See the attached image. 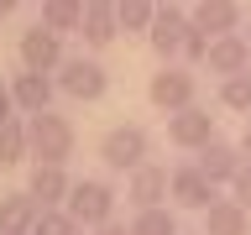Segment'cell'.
I'll list each match as a JSON object with an SVG mask.
<instances>
[{"instance_id":"obj_1","label":"cell","mask_w":251,"mask_h":235,"mask_svg":"<svg viewBox=\"0 0 251 235\" xmlns=\"http://www.w3.org/2000/svg\"><path fill=\"white\" fill-rule=\"evenodd\" d=\"M26 146H31V162H63L68 167L78 131H74V120H63L52 110H37V115H26Z\"/></svg>"},{"instance_id":"obj_2","label":"cell","mask_w":251,"mask_h":235,"mask_svg":"<svg viewBox=\"0 0 251 235\" xmlns=\"http://www.w3.org/2000/svg\"><path fill=\"white\" fill-rule=\"evenodd\" d=\"M194 94H199V78H194V68H188L183 58L162 63L152 78H147V99H152L162 115H178V110L194 105Z\"/></svg>"},{"instance_id":"obj_3","label":"cell","mask_w":251,"mask_h":235,"mask_svg":"<svg viewBox=\"0 0 251 235\" xmlns=\"http://www.w3.org/2000/svg\"><path fill=\"white\" fill-rule=\"evenodd\" d=\"M52 78H58V89L68 94V99H84V105L105 99V89H110L105 63H100V58H89V52H68V58H63V68H58Z\"/></svg>"},{"instance_id":"obj_4","label":"cell","mask_w":251,"mask_h":235,"mask_svg":"<svg viewBox=\"0 0 251 235\" xmlns=\"http://www.w3.org/2000/svg\"><path fill=\"white\" fill-rule=\"evenodd\" d=\"M147 157H152V136L141 125H110L105 141H100V162L110 172H136Z\"/></svg>"},{"instance_id":"obj_5","label":"cell","mask_w":251,"mask_h":235,"mask_svg":"<svg viewBox=\"0 0 251 235\" xmlns=\"http://www.w3.org/2000/svg\"><path fill=\"white\" fill-rule=\"evenodd\" d=\"M115 199H121V193H115L105 178H84V183H74V193H68L63 209H68L84 230H100L105 219H115Z\"/></svg>"},{"instance_id":"obj_6","label":"cell","mask_w":251,"mask_h":235,"mask_svg":"<svg viewBox=\"0 0 251 235\" xmlns=\"http://www.w3.org/2000/svg\"><path fill=\"white\" fill-rule=\"evenodd\" d=\"M16 58H21V68H31V73H58L63 68V31H52L47 21H37V26L21 31V42H16Z\"/></svg>"},{"instance_id":"obj_7","label":"cell","mask_w":251,"mask_h":235,"mask_svg":"<svg viewBox=\"0 0 251 235\" xmlns=\"http://www.w3.org/2000/svg\"><path fill=\"white\" fill-rule=\"evenodd\" d=\"M188 31H194V16H188L183 5L162 0V5H157V21H152V31H147V42H152V52H157L162 63H173V58H183Z\"/></svg>"},{"instance_id":"obj_8","label":"cell","mask_w":251,"mask_h":235,"mask_svg":"<svg viewBox=\"0 0 251 235\" xmlns=\"http://www.w3.org/2000/svg\"><path fill=\"white\" fill-rule=\"evenodd\" d=\"M168 199H173V209H209L215 204V183L204 178V167L199 162H178V167L168 172Z\"/></svg>"},{"instance_id":"obj_9","label":"cell","mask_w":251,"mask_h":235,"mask_svg":"<svg viewBox=\"0 0 251 235\" xmlns=\"http://www.w3.org/2000/svg\"><path fill=\"white\" fill-rule=\"evenodd\" d=\"M168 141L178 146V152H199V146H209V141H215V115L194 99L188 110L168 115Z\"/></svg>"},{"instance_id":"obj_10","label":"cell","mask_w":251,"mask_h":235,"mask_svg":"<svg viewBox=\"0 0 251 235\" xmlns=\"http://www.w3.org/2000/svg\"><path fill=\"white\" fill-rule=\"evenodd\" d=\"M115 5H121V0H84V26H78V37H84L89 52H100V47H110L121 37V11H115Z\"/></svg>"},{"instance_id":"obj_11","label":"cell","mask_w":251,"mask_h":235,"mask_svg":"<svg viewBox=\"0 0 251 235\" xmlns=\"http://www.w3.org/2000/svg\"><path fill=\"white\" fill-rule=\"evenodd\" d=\"M194 162H199V167H204V178H209V183H225V188H230V178H235V172H241V162H246V152H241V141H209V146H199V152H194Z\"/></svg>"},{"instance_id":"obj_12","label":"cell","mask_w":251,"mask_h":235,"mask_svg":"<svg viewBox=\"0 0 251 235\" xmlns=\"http://www.w3.org/2000/svg\"><path fill=\"white\" fill-rule=\"evenodd\" d=\"M194 26L209 31V37H225V31H241L246 26V5L241 0H194Z\"/></svg>"},{"instance_id":"obj_13","label":"cell","mask_w":251,"mask_h":235,"mask_svg":"<svg viewBox=\"0 0 251 235\" xmlns=\"http://www.w3.org/2000/svg\"><path fill=\"white\" fill-rule=\"evenodd\" d=\"M31 199L42 204V209H52V204H68V193H74V178H68V167L63 162H31Z\"/></svg>"},{"instance_id":"obj_14","label":"cell","mask_w":251,"mask_h":235,"mask_svg":"<svg viewBox=\"0 0 251 235\" xmlns=\"http://www.w3.org/2000/svg\"><path fill=\"white\" fill-rule=\"evenodd\" d=\"M126 199H131V209L168 204V167H157V162H141L136 172H126Z\"/></svg>"},{"instance_id":"obj_15","label":"cell","mask_w":251,"mask_h":235,"mask_svg":"<svg viewBox=\"0 0 251 235\" xmlns=\"http://www.w3.org/2000/svg\"><path fill=\"white\" fill-rule=\"evenodd\" d=\"M11 94H16V110H21V115H37V110H52L58 78H52V73H31V68H21V73L11 78Z\"/></svg>"},{"instance_id":"obj_16","label":"cell","mask_w":251,"mask_h":235,"mask_svg":"<svg viewBox=\"0 0 251 235\" xmlns=\"http://www.w3.org/2000/svg\"><path fill=\"white\" fill-rule=\"evenodd\" d=\"M204 68H209V73H220V78L251 68V42H246V31H225V37H215V42H209Z\"/></svg>"},{"instance_id":"obj_17","label":"cell","mask_w":251,"mask_h":235,"mask_svg":"<svg viewBox=\"0 0 251 235\" xmlns=\"http://www.w3.org/2000/svg\"><path fill=\"white\" fill-rule=\"evenodd\" d=\"M204 235H251V209L241 199H215L204 209Z\"/></svg>"},{"instance_id":"obj_18","label":"cell","mask_w":251,"mask_h":235,"mask_svg":"<svg viewBox=\"0 0 251 235\" xmlns=\"http://www.w3.org/2000/svg\"><path fill=\"white\" fill-rule=\"evenodd\" d=\"M37 214H42V204L31 199V188L5 193V199H0V235H31Z\"/></svg>"},{"instance_id":"obj_19","label":"cell","mask_w":251,"mask_h":235,"mask_svg":"<svg viewBox=\"0 0 251 235\" xmlns=\"http://www.w3.org/2000/svg\"><path fill=\"white\" fill-rule=\"evenodd\" d=\"M220 110H230V115H251V68H241V73H225L215 89Z\"/></svg>"},{"instance_id":"obj_20","label":"cell","mask_w":251,"mask_h":235,"mask_svg":"<svg viewBox=\"0 0 251 235\" xmlns=\"http://www.w3.org/2000/svg\"><path fill=\"white\" fill-rule=\"evenodd\" d=\"M157 5H162V0H121V5H115V11H121V31L126 37H147L152 21H157Z\"/></svg>"},{"instance_id":"obj_21","label":"cell","mask_w":251,"mask_h":235,"mask_svg":"<svg viewBox=\"0 0 251 235\" xmlns=\"http://www.w3.org/2000/svg\"><path fill=\"white\" fill-rule=\"evenodd\" d=\"M31 146H26V120H5L0 125V167H16V162H26Z\"/></svg>"},{"instance_id":"obj_22","label":"cell","mask_w":251,"mask_h":235,"mask_svg":"<svg viewBox=\"0 0 251 235\" xmlns=\"http://www.w3.org/2000/svg\"><path fill=\"white\" fill-rule=\"evenodd\" d=\"M42 21L68 37V31L84 26V0H42Z\"/></svg>"},{"instance_id":"obj_23","label":"cell","mask_w":251,"mask_h":235,"mask_svg":"<svg viewBox=\"0 0 251 235\" xmlns=\"http://www.w3.org/2000/svg\"><path fill=\"white\" fill-rule=\"evenodd\" d=\"M131 230H136V235H178V219H173L168 204H152V209H136Z\"/></svg>"},{"instance_id":"obj_24","label":"cell","mask_w":251,"mask_h":235,"mask_svg":"<svg viewBox=\"0 0 251 235\" xmlns=\"http://www.w3.org/2000/svg\"><path fill=\"white\" fill-rule=\"evenodd\" d=\"M31 235H84V225H78L63 204H52V209H42L37 214V225H31Z\"/></svg>"},{"instance_id":"obj_25","label":"cell","mask_w":251,"mask_h":235,"mask_svg":"<svg viewBox=\"0 0 251 235\" xmlns=\"http://www.w3.org/2000/svg\"><path fill=\"white\" fill-rule=\"evenodd\" d=\"M209 42H215L209 31H199V26L188 31V42H183V63H188V68H194V63H204V58H209Z\"/></svg>"},{"instance_id":"obj_26","label":"cell","mask_w":251,"mask_h":235,"mask_svg":"<svg viewBox=\"0 0 251 235\" xmlns=\"http://www.w3.org/2000/svg\"><path fill=\"white\" fill-rule=\"evenodd\" d=\"M230 199H241V204H246V209H251V157H246V162H241V172H235V178H230Z\"/></svg>"},{"instance_id":"obj_27","label":"cell","mask_w":251,"mask_h":235,"mask_svg":"<svg viewBox=\"0 0 251 235\" xmlns=\"http://www.w3.org/2000/svg\"><path fill=\"white\" fill-rule=\"evenodd\" d=\"M16 115V94H11V84H0V125Z\"/></svg>"},{"instance_id":"obj_28","label":"cell","mask_w":251,"mask_h":235,"mask_svg":"<svg viewBox=\"0 0 251 235\" xmlns=\"http://www.w3.org/2000/svg\"><path fill=\"white\" fill-rule=\"evenodd\" d=\"M89 235H136V230H131V225H121V219H105V225H100V230H89Z\"/></svg>"},{"instance_id":"obj_29","label":"cell","mask_w":251,"mask_h":235,"mask_svg":"<svg viewBox=\"0 0 251 235\" xmlns=\"http://www.w3.org/2000/svg\"><path fill=\"white\" fill-rule=\"evenodd\" d=\"M241 152L251 157V115H246V131H241Z\"/></svg>"},{"instance_id":"obj_30","label":"cell","mask_w":251,"mask_h":235,"mask_svg":"<svg viewBox=\"0 0 251 235\" xmlns=\"http://www.w3.org/2000/svg\"><path fill=\"white\" fill-rule=\"evenodd\" d=\"M16 5H21V0H0V16H11V11H16Z\"/></svg>"},{"instance_id":"obj_31","label":"cell","mask_w":251,"mask_h":235,"mask_svg":"<svg viewBox=\"0 0 251 235\" xmlns=\"http://www.w3.org/2000/svg\"><path fill=\"white\" fill-rule=\"evenodd\" d=\"M241 31H246V42H251V16H246V26H241Z\"/></svg>"},{"instance_id":"obj_32","label":"cell","mask_w":251,"mask_h":235,"mask_svg":"<svg viewBox=\"0 0 251 235\" xmlns=\"http://www.w3.org/2000/svg\"><path fill=\"white\" fill-rule=\"evenodd\" d=\"M199 235H204V230H199Z\"/></svg>"}]
</instances>
